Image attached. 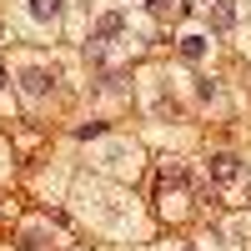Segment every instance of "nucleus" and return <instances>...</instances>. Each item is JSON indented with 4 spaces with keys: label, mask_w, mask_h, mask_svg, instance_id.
<instances>
[{
    "label": "nucleus",
    "mask_w": 251,
    "mask_h": 251,
    "mask_svg": "<svg viewBox=\"0 0 251 251\" xmlns=\"http://www.w3.org/2000/svg\"><path fill=\"white\" fill-rule=\"evenodd\" d=\"M206 176H211L216 186H236V181H241V161H236L231 151H221V156L206 161Z\"/></svg>",
    "instance_id": "nucleus-3"
},
{
    "label": "nucleus",
    "mask_w": 251,
    "mask_h": 251,
    "mask_svg": "<svg viewBox=\"0 0 251 251\" xmlns=\"http://www.w3.org/2000/svg\"><path fill=\"white\" fill-rule=\"evenodd\" d=\"M5 80H10V75H5V66H0V91H5Z\"/></svg>",
    "instance_id": "nucleus-9"
},
{
    "label": "nucleus",
    "mask_w": 251,
    "mask_h": 251,
    "mask_svg": "<svg viewBox=\"0 0 251 251\" xmlns=\"http://www.w3.org/2000/svg\"><path fill=\"white\" fill-rule=\"evenodd\" d=\"M206 20H211V30H231L236 25V0H211V5H206Z\"/></svg>",
    "instance_id": "nucleus-5"
},
{
    "label": "nucleus",
    "mask_w": 251,
    "mask_h": 251,
    "mask_svg": "<svg viewBox=\"0 0 251 251\" xmlns=\"http://www.w3.org/2000/svg\"><path fill=\"white\" fill-rule=\"evenodd\" d=\"M100 161H106L111 171H136V146H126V141H106Z\"/></svg>",
    "instance_id": "nucleus-4"
},
{
    "label": "nucleus",
    "mask_w": 251,
    "mask_h": 251,
    "mask_svg": "<svg viewBox=\"0 0 251 251\" xmlns=\"http://www.w3.org/2000/svg\"><path fill=\"white\" fill-rule=\"evenodd\" d=\"M146 10H151L156 20H166V15H171V10H176V0H146Z\"/></svg>",
    "instance_id": "nucleus-8"
},
{
    "label": "nucleus",
    "mask_w": 251,
    "mask_h": 251,
    "mask_svg": "<svg viewBox=\"0 0 251 251\" xmlns=\"http://www.w3.org/2000/svg\"><path fill=\"white\" fill-rule=\"evenodd\" d=\"M25 15L46 30V25H55V20H60V0H25Z\"/></svg>",
    "instance_id": "nucleus-6"
},
{
    "label": "nucleus",
    "mask_w": 251,
    "mask_h": 251,
    "mask_svg": "<svg viewBox=\"0 0 251 251\" xmlns=\"http://www.w3.org/2000/svg\"><path fill=\"white\" fill-rule=\"evenodd\" d=\"M20 91H25L30 100H46V96L55 91V71H46V66H25V71H20Z\"/></svg>",
    "instance_id": "nucleus-2"
},
{
    "label": "nucleus",
    "mask_w": 251,
    "mask_h": 251,
    "mask_svg": "<svg viewBox=\"0 0 251 251\" xmlns=\"http://www.w3.org/2000/svg\"><path fill=\"white\" fill-rule=\"evenodd\" d=\"M206 50H211V40H206L201 30H186V35H181V55H186V60H206Z\"/></svg>",
    "instance_id": "nucleus-7"
},
{
    "label": "nucleus",
    "mask_w": 251,
    "mask_h": 251,
    "mask_svg": "<svg viewBox=\"0 0 251 251\" xmlns=\"http://www.w3.org/2000/svg\"><path fill=\"white\" fill-rule=\"evenodd\" d=\"M186 251H191V246H186Z\"/></svg>",
    "instance_id": "nucleus-10"
},
{
    "label": "nucleus",
    "mask_w": 251,
    "mask_h": 251,
    "mask_svg": "<svg viewBox=\"0 0 251 251\" xmlns=\"http://www.w3.org/2000/svg\"><path fill=\"white\" fill-rule=\"evenodd\" d=\"M126 30H131V15H126V10H106V15L91 25V46H96V50H106V46H116Z\"/></svg>",
    "instance_id": "nucleus-1"
}]
</instances>
